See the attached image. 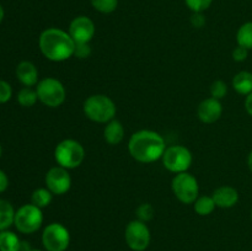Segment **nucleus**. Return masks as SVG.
Wrapping results in <instances>:
<instances>
[{
	"label": "nucleus",
	"instance_id": "9b49d317",
	"mask_svg": "<svg viewBox=\"0 0 252 251\" xmlns=\"http://www.w3.org/2000/svg\"><path fill=\"white\" fill-rule=\"evenodd\" d=\"M46 187L53 194L66 193L71 187V177L69 175L68 170L62 166H54L47 171L46 177H44Z\"/></svg>",
	"mask_w": 252,
	"mask_h": 251
},
{
	"label": "nucleus",
	"instance_id": "4c0bfd02",
	"mask_svg": "<svg viewBox=\"0 0 252 251\" xmlns=\"http://www.w3.org/2000/svg\"><path fill=\"white\" fill-rule=\"evenodd\" d=\"M251 219H252V209H251Z\"/></svg>",
	"mask_w": 252,
	"mask_h": 251
},
{
	"label": "nucleus",
	"instance_id": "6ab92c4d",
	"mask_svg": "<svg viewBox=\"0 0 252 251\" xmlns=\"http://www.w3.org/2000/svg\"><path fill=\"white\" fill-rule=\"evenodd\" d=\"M15 212L10 202L0 198V231L6 230L14 224Z\"/></svg>",
	"mask_w": 252,
	"mask_h": 251
},
{
	"label": "nucleus",
	"instance_id": "c85d7f7f",
	"mask_svg": "<svg viewBox=\"0 0 252 251\" xmlns=\"http://www.w3.org/2000/svg\"><path fill=\"white\" fill-rule=\"evenodd\" d=\"M74 56L76 58L85 59L91 56V47L90 43H75V51H74Z\"/></svg>",
	"mask_w": 252,
	"mask_h": 251
},
{
	"label": "nucleus",
	"instance_id": "7ed1b4c3",
	"mask_svg": "<svg viewBox=\"0 0 252 251\" xmlns=\"http://www.w3.org/2000/svg\"><path fill=\"white\" fill-rule=\"evenodd\" d=\"M83 110L89 120L97 123H108L115 120L117 112L115 102L108 96L101 94L89 96L84 101Z\"/></svg>",
	"mask_w": 252,
	"mask_h": 251
},
{
	"label": "nucleus",
	"instance_id": "9d476101",
	"mask_svg": "<svg viewBox=\"0 0 252 251\" xmlns=\"http://www.w3.org/2000/svg\"><path fill=\"white\" fill-rule=\"evenodd\" d=\"M125 239L130 250L144 251L149 248L152 235H150V230L147 224L135 219V220L129 221L126 226Z\"/></svg>",
	"mask_w": 252,
	"mask_h": 251
},
{
	"label": "nucleus",
	"instance_id": "f03ea898",
	"mask_svg": "<svg viewBox=\"0 0 252 251\" xmlns=\"http://www.w3.org/2000/svg\"><path fill=\"white\" fill-rule=\"evenodd\" d=\"M42 54L52 62H64L71 58L75 51V42L69 32L51 27L44 30L38 38Z\"/></svg>",
	"mask_w": 252,
	"mask_h": 251
},
{
	"label": "nucleus",
	"instance_id": "4be33fe9",
	"mask_svg": "<svg viewBox=\"0 0 252 251\" xmlns=\"http://www.w3.org/2000/svg\"><path fill=\"white\" fill-rule=\"evenodd\" d=\"M236 42H238V46L246 49H252V21L241 25L236 33Z\"/></svg>",
	"mask_w": 252,
	"mask_h": 251
},
{
	"label": "nucleus",
	"instance_id": "2f4dec72",
	"mask_svg": "<svg viewBox=\"0 0 252 251\" xmlns=\"http://www.w3.org/2000/svg\"><path fill=\"white\" fill-rule=\"evenodd\" d=\"M7 187H9V177H7V175L0 169V193L6 191Z\"/></svg>",
	"mask_w": 252,
	"mask_h": 251
},
{
	"label": "nucleus",
	"instance_id": "423d86ee",
	"mask_svg": "<svg viewBox=\"0 0 252 251\" xmlns=\"http://www.w3.org/2000/svg\"><path fill=\"white\" fill-rule=\"evenodd\" d=\"M43 224V213L42 209L34 204H24L15 212L14 225L20 233L33 234Z\"/></svg>",
	"mask_w": 252,
	"mask_h": 251
},
{
	"label": "nucleus",
	"instance_id": "f8f14e48",
	"mask_svg": "<svg viewBox=\"0 0 252 251\" xmlns=\"http://www.w3.org/2000/svg\"><path fill=\"white\" fill-rule=\"evenodd\" d=\"M95 24L88 16H78L69 25V34L75 43H90L95 36Z\"/></svg>",
	"mask_w": 252,
	"mask_h": 251
},
{
	"label": "nucleus",
	"instance_id": "393cba45",
	"mask_svg": "<svg viewBox=\"0 0 252 251\" xmlns=\"http://www.w3.org/2000/svg\"><path fill=\"white\" fill-rule=\"evenodd\" d=\"M135 214H137L138 220L147 223V221L152 220L154 217V208L150 203H142L135 211Z\"/></svg>",
	"mask_w": 252,
	"mask_h": 251
},
{
	"label": "nucleus",
	"instance_id": "f704fd0d",
	"mask_svg": "<svg viewBox=\"0 0 252 251\" xmlns=\"http://www.w3.org/2000/svg\"><path fill=\"white\" fill-rule=\"evenodd\" d=\"M4 16H5L4 7H2V6H1V4H0V24H1L2 20H4Z\"/></svg>",
	"mask_w": 252,
	"mask_h": 251
},
{
	"label": "nucleus",
	"instance_id": "412c9836",
	"mask_svg": "<svg viewBox=\"0 0 252 251\" xmlns=\"http://www.w3.org/2000/svg\"><path fill=\"white\" fill-rule=\"evenodd\" d=\"M193 204H194V211H196V213L202 217L212 214L217 207L213 197H209V196L198 197V198L194 201Z\"/></svg>",
	"mask_w": 252,
	"mask_h": 251
},
{
	"label": "nucleus",
	"instance_id": "0eeeda50",
	"mask_svg": "<svg viewBox=\"0 0 252 251\" xmlns=\"http://www.w3.org/2000/svg\"><path fill=\"white\" fill-rule=\"evenodd\" d=\"M171 188L175 197L181 203L192 204L199 197V185L196 177L189 172L176 174L171 181Z\"/></svg>",
	"mask_w": 252,
	"mask_h": 251
},
{
	"label": "nucleus",
	"instance_id": "e433bc0d",
	"mask_svg": "<svg viewBox=\"0 0 252 251\" xmlns=\"http://www.w3.org/2000/svg\"><path fill=\"white\" fill-rule=\"evenodd\" d=\"M1 153H2V149H1V144H0V157H1Z\"/></svg>",
	"mask_w": 252,
	"mask_h": 251
},
{
	"label": "nucleus",
	"instance_id": "a211bd4d",
	"mask_svg": "<svg viewBox=\"0 0 252 251\" xmlns=\"http://www.w3.org/2000/svg\"><path fill=\"white\" fill-rule=\"evenodd\" d=\"M22 243L19 236L14 231H0V251H21Z\"/></svg>",
	"mask_w": 252,
	"mask_h": 251
},
{
	"label": "nucleus",
	"instance_id": "4468645a",
	"mask_svg": "<svg viewBox=\"0 0 252 251\" xmlns=\"http://www.w3.org/2000/svg\"><path fill=\"white\" fill-rule=\"evenodd\" d=\"M15 73H16L17 80L26 88H31L38 84V70L32 62H20Z\"/></svg>",
	"mask_w": 252,
	"mask_h": 251
},
{
	"label": "nucleus",
	"instance_id": "473e14b6",
	"mask_svg": "<svg viewBox=\"0 0 252 251\" xmlns=\"http://www.w3.org/2000/svg\"><path fill=\"white\" fill-rule=\"evenodd\" d=\"M245 108L248 111V113L250 116H252V93L250 95L246 96V100H245Z\"/></svg>",
	"mask_w": 252,
	"mask_h": 251
},
{
	"label": "nucleus",
	"instance_id": "20e7f679",
	"mask_svg": "<svg viewBox=\"0 0 252 251\" xmlns=\"http://www.w3.org/2000/svg\"><path fill=\"white\" fill-rule=\"evenodd\" d=\"M85 157L84 147L75 139H64L54 149V159L59 166L66 170L80 166Z\"/></svg>",
	"mask_w": 252,
	"mask_h": 251
},
{
	"label": "nucleus",
	"instance_id": "1a4fd4ad",
	"mask_svg": "<svg viewBox=\"0 0 252 251\" xmlns=\"http://www.w3.org/2000/svg\"><path fill=\"white\" fill-rule=\"evenodd\" d=\"M42 244L46 251H65L70 244V233L61 223H51L43 229Z\"/></svg>",
	"mask_w": 252,
	"mask_h": 251
},
{
	"label": "nucleus",
	"instance_id": "c9c22d12",
	"mask_svg": "<svg viewBox=\"0 0 252 251\" xmlns=\"http://www.w3.org/2000/svg\"><path fill=\"white\" fill-rule=\"evenodd\" d=\"M27 251H42V250H38V249H30V250Z\"/></svg>",
	"mask_w": 252,
	"mask_h": 251
},
{
	"label": "nucleus",
	"instance_id": "f3484780",
	"mask_svg": "<svg viewBox=\"0 0 252 251\" xmlns=\"http://www.w3.org/2000/svg\"><path fill=\"white\" fill-rule=\"evenodd\" d=\"M233 88L240 95H250L252 93V73L240 71L233 79Z\"/></svg>",
	"mask_w": 252,
	"mask_h": 251
},
{
	"label": "nucleus",
	"instance_id": "bb28decb",
	"mask_svg": "<svg viewBox=\"0 0 252 251\" xmlns=\"http://www.w3.org/2000/svg\"><path fill=\"white\" fill-rule=\"evenodd\" d=\"M192 12H203L212 5L213 0H185Z\"/></svg>",
	"mask_w": 252,
	"mask_h": 251
},
{
	"label": "nucleus",
	"instance_id": "72a5a7b5",
	"mask_svg": "<svg viewBox=\"0 0 252 251\" xmlns=\"http://www.w3.org/2000/svg\"><path fill=\"white\" fill-rule=\"evenodd\" d=\"M248 165H249V169H250V170H251V172H252V150H251L250 154H249V157H248Z\"/></svg>",
	"mask_w": 252,
	"mask_h": 251
},
{
	"label": "nucleus",
	"instance_id": "dca6fc26",
	"mask_svg": "<svg viewBox=\"0 0 252 251\" xmlns=\"http://www.w3.org/2000/svg\"><path fill=\"white\" fill-rule=\"evenodd\" d=\"M103 138L110 145H117L125 138V127L122 123L117 120H112L106 123L103 129Z\"/></svg>",
	"mask_w": 252,
	"mask_h": 251
},
{
	"label": "nucleus",
	"instance_id": "39448f33",
	"mask_svg": "<svg viewBox=\"0 0 252 251\" xmlns=\"http://www.w3.org/2000/svg\"><path fill=\"white\" fill-rule=\"evenodd\" d=\"M38 100L48 107H59L65 101L66 91L62 81L56 78H44L36 85Z\"/></svg>",
	"mask_w": 252,
	"mask_h": 251
},
{
	"label": "nucleus",
	"instance_id": "aec40b11",
	"mask_svg": "<svg viewBox=\"0 0 252 251\" xmlns=\"http://www.w3.org/2000/svg\"><path fill=\"white\" fill-rule=\"evenodd\" d=\"M52 199H53V193L47 187L46 188L41 187V188H37L32 192L31 203L38 207V208L43 209L51 204Z\"/></svg>",
	"mask_w": 252,
	"mask_h": 251
},
{
	"label": "nucleus",
	"instance_id": "5701e85b",
	"mask_svg": "<svg viewBox=\"0 0 252 251\" xmlns=\"http://www.w3.org/2000/svg\"><path fill=\"white\" fill-rule=\"evenodd\" d=\"M38 101V96H37V91L33 90L31 88H26L19 91L17 94V102L22 106V107H32L33 105H36V102Z\"/></svg>",
	"mask_w": 252,
	"mask_h": 251
},
{
	"label": "nucleus",
	"instance_id": "ddd939ff",
	"mask_svg": "<svg viewBox=\"0 0 252 251\" xmlns=\"http://www.w3.org/2000/svg\"><path fill=\"white\" fill-rule=\"evenodd\" d=\"M221 113H223V106H221L220 100H217L214 97H208L203 100L197 108L198 118L207 125L217 122L221 117Z\"/></svg>",
	"mask_w": 252,
	"mask_h": 251
},
{
	"label": "nucleus",
	"instance_id": "6e6552de",
	"mask_svg": "<svg viewBox=\"0 0 252 251\" xmlns=\"http://www.w3.org/2000/svg\"><path fill=\"white\" fill-rule=\"evenodd\" d=\"M162 164L165 169L174 174L187 172L192 165V153L184 145H171L167 147L162 155Z\"/></svg>",
	"mask_w": 252,
	"mask_h": 251
},
{
	"label": "nucleus",
	"instance_id": "c756f323",
	"mask_svg": "<svg viewBox=\"0 0 252 251\" xmlns=\"http://www.w3.org/2000/svg\"><path fill=\"white\" fill-rule=\"evenodd\" d=\"M191 24L196 29L203 27L204 24H206V17H204L203 12H193L191 16Z\"/></svg>",
	"mask_w": 252,
	"mask_h": 251
},
{
	"label": "nucleus",
	"instance_id": "b1692460",
	"mask_svg": "<svg viewBox=\"0 0 252 251\" xmlns=\"http://www.w3.org/2000/svg\"><path fill=\"white\" fill-rule=\"evenodd\" d=\"M96 11L101 14H111L118 6V0H90Z\"/></svg>",
	"mask_w": 252,
	"mask_h": 251
},
{
	"label": "nucleus",
	"instance_id": "cd10ccee",
	"mask_svg": "<svg viewBox=\"0 0 252 251\" xmlns=\"http://www.w3.org/2000/svg\"><path fill=\"white\" fill-rule=\"evenodd\" d=\"M12 89L7 81L0 79V103H5L11 98Z\"/></svg>",
	"mask_w": 252,
	"mask_h": 251
},
{
	"label": "nucleus",
	"instance_id": "a878e982",
	"mask_svg": "<svg viewBox=\"0 0 252 251\" xmlns=\"http://www.w3.org/2000/svg\"><path fill=\"white\" fill-rule=\"evenodd\" d=\"M209 91H211L212 97L217 98V100H221V98L225 97L226 93H228V86L223 80H216L212 83Z\"/></svg>",
	"mask_w": 252,
	"mask_h": 251
},
{
	"label": "nucleus",
	"instance_id": "7c9ffc66",
	"mask_svg": "<svg viewBox=\"0 0 252 251\" xmlns=\"http://www.w3.org/2000/svg\"><path fill=\"white\" fill-rule=\"evenodd\" d=\"M249 54V49L244 48V47L238 46L233 51V59L235 62H244L246 61Z\"/></svg>",
	"mask_w": 252,
	"mask_h": 251
},
{
	"label": "nucleus",
	"instance_id": "2eb2a0df",
	"mask_svg": "<svg viewBox=\"0 0 252 251\" xmlns=\"http://www.w3.org/2000/svg\"><path fill=\"white\" fill-rule=\"evenodd\" d=\"M213 199L219 208H231L239 202L238 189L231 186H220L213 192Z\"/></svg>",
	"mask_w": 252,
	"mask_h": 251
},
{
	"label": "nucleus",
	"instance_id": "f257e3e1",
	"mask_svg": "<svg viewBox=\"0 0 252 251\" xmlns=\"http://www.w3.org/2000/svg\"><path fill=\"white\" fill-rule=\"evenodd\" d=\"M128 150L134 160L143 164H149L161 159L166 150V143L159 133L142 129L133 133L129 138Z\"/></svg>",
	"mask_w": 252,
	"mask_h": 251
}]
</instances>
